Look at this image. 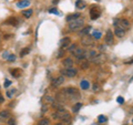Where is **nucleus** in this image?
Segmentation results:
<instances>
[{
	"label": "nucleus",
	"mask_w": 133,
	"mask_h": 125,
	"mask_svg": "<svg viewBox=\"0 0 133 125\" xmlns=\"http://www.w3.org/2000/svg\"><path fill=\"white\" fill-rule=\"evenodd\" d=\"M45 102H47V103H50V104H52L53 102H55V100H53L51 96H45Z\"/></svg>",
	"instance_id": "7c9ffc66"
},
{
	"label": "nucleus",
	"mask_w": 133,
	"mask_h": 125,
	"mask_svg": "<svg viewBox=\"0 0 133 125\" xmlns=\"http://www.w3.org/2000/svg\"><path fill=\"white\" fill-rule=\"evenodd\" d=\"M62 92H63L65 96L69 98V99H76V98L79 99L80 98V93L78 92V90L76 87H66V89H63Z\"/></svg>",
	"instance_id": "f03ea898"
},
{
	"label": "nucleus",
	"mask_w": 133,
	"mask_h": 125,
	"mask_svg": "<svg viewBox=\"0 0 133 125\" xmlns=\"http://www.w3.org/2000/svg\"><path fill=\"white\" fill-rule=\"evenodd\" d=\"M32 10L31 9H29V10H24L23 12H22V15H23V17L24 18H30L31 17V15H32Z\"/></svg>",
	"instance_id": "412c9836"
},
{
	"label": "nucleus",
	"mask_w": 133,
	"mask_h": 125,
	"mask_svg": "<svg viewBox=\"0 0 133 125\" xmlns=\"http://www.w3.org/2000/svg\"><path fill=\"white\" fill-rule=\"evenodd\" d=\"M63 82H64V78L63 77H58L56 79H53V81L51 82V85L53 87H58V86H60Z\"/></svg>",
	"instance_id": "6e6552de"
},
{
	"label": "nucleus",
	"mask_w": 133,
	"mask_h": 125,
	"mask_svg": "<svg viewBox=\"0 0 133 125\" xmlns=\"http://www.w3.org/2000/svg\"><path fill=\"white\" fill-rule=\"evenodd\" d=\"M132 80H133V77H132Z\"/></svg>",
	"instance_id": "c03bdc74"
},
{
	"label": "nucleus",
	"mask_w": 133,
	"mask_h": 125,
	"mask_svg": "<svg viewBox=\"0 0 133 125\" xmlns=\"http://www.w3.org/2000/svg\"><path fill=\"white\" fill-rule=\"evenodd\" d=\"M8 61H10V62H12V61H15L16 60V57L14 55V54H9V57H8V59H7Z\"/></svg>",
	"instance_id": "473e14b6"
},
{
	"label": "nucleus",
	"mask_w": 133,
	"mask_h": 125,
	"mask_svg": "<svg viewBox=\"0 0 133 125\" xmlns=\"http://www.w3.org/2000/svg\"><path fill=\"white\" fill-rule=\"evenodd\" d=\"M100 16H101V11H100L98 8H92V9H91L90 17H91V19L92 20H97Z\"/></svg>",
	"instance_id": "423d86ee"
},
{
	"label": "nucleus",
	"mask_w": 133,
	"mask_h": 125,
	"mask_svg": "<svg viewBox=\"0 0 133 125\" xmlns=\"http://www.w3.org/2000/svg\"><path fill=\"white\" fill-rule=\"evenodd\" d=\"M60 44H61V48H62V49L66 48V47H68V45L70 44V38H63V39L61 40Z\"/></svg>",
	"instance_id": "4468645a"
},
{
	"label": "nucleus",
	"mask_w": 133,
	"mask_h": 125,
	"mask_svg": "<svg viewBox=\"0 0 133 125\" xmlns=\"http://www.w3.org/2000/svg\"><path fill=\"white\" fill-rule=\"evenodd\" d=\"M92 125H97V124H92Z\"/></svg>",
	"instance_id": "37998d69"
},
{
	"label": "nucleus",
	"mask_w": 133,
	"mask_h": 125,
	"mask_svg": "<svg viewBox=\"0 0 133 125\" xmlns=\"http://www.w3.org/2000/svg\"><path fill=\"white\" fill-rule=\"evenodd\" d=\"M98 120H99V122H100V123H104V122H107V117H105L104 115H100Z\"/></svg>",
	"instance_id": "cd10ccee"
},
{
	"label": "nucleus",
	"mask_w": 133,
	"mask_h": 125,
	"mask_svg": "<svg viewBox=\"0 0 133 125\" xmlns=\"http://www.w3.org/2000/svg\"><path fill=\"white\" fill-rule=\"evenodd\" d=\"M92 37H93V38L94 39H100V38H101V37H102V34H101V32H100V31H93V33H92Z\"/></svg>",
	"instance_id": "b1692460"
},
{
	"label": "nucleus",
	"mask_w": 133,
	"mask_h": 125,
	"mask_svg": "<svg viewBox=\"0 0 133 125\" xmlns=\"http://www.w3.org/2000/svg\"><path fill=\"white\" fill-rule=\"evenodd\" d=\"M52 2H53V3H55V5H57V3H58V2H59V0H52Z\"/></svg>",
	"instance_id": "a19ab883"
},
{
	"label": "nucleus",
	"mask_w": 133,
	"mask_h": 125,
	"mask_svg": "<svg viewBox=\"0 0 133 125\" xmlns=\"http://www.w3.org/2000/svg\"><path fill=\"white\" fill-rule=\"evenodd\" d=\"M81 68L82 69H88L89 68V63L88 62H83V63L81 64Z\"/></svg>",
	"instance_id": "72a5a7b5"
},
{
	"label": "nucleus",
	"mask_w": 133,
	"mask_h": 125,
	"mask_svg": "<svg viewBox=\"0 0 133 125\" xmlns=\"http://www.w3.org/2000/svg\"><path fill=\"white\" fill-rule=\"evenodd\" d=\"M81 107H82V104H81V103H77L76 105L73 106L72 111L74 112V113H77V112H79V111H80V109H81Z\"/></svg>",
	"instance_id": "5701e85b"
},
{
	"label": "nucleus",
	"mask_w": 133,
	"mask_h": 125,
	"mask_svg": "<svg viewBox=\"0 0 133 125\" xmlns=\"http://www.w3.org/2000/svg\"><path fill=\"white\" fill-rule=\"evenodd\" d=\"M49 13H53V15H60V12L58 11L57 9H55V8H52V9H49Z\"/></svg>",
	"instance_id": "c85d7f7f"
},
{
	"label": "nucleus",
	"mask_w": 133,
	"mask_h": 125,
	"mask_svg": "<svg viewBox=\"0 0 133 125\" xmlns=\"http://www.w3.org/2000/svg\"><path fill=\"white\" fill-rule=\"evenodd\" d=\"M78 18H80V13H72V15H69L66 17V21H72V20H76Z\"/></svg>",
	"instance_id": "2eb2a0df"
},
{
	"label": "nucleus",
	"mask_w": 133,
	"mask_h": 125,
	"mask_svg": "<svg viewBox=\"0 0 133 125\" xmlns=\"http://www.w3.org/2000/svg\"><path fill=\"white\" fill-rule=\"evenodd\" d=\"M89 86H90V84H89V82L87 81V80H82L81 81V87H82L83 90H88Z\"/></svg>",
	"instance_id": "aec40b11"
},
{
	"label": "nucleus",
	"mask_w": 133,
	"mask_h": 125,
	"mask_svg": "<svg viewBox=\"0 0 133 125\" xmlns=\"http://www.w3.org/2000/svg\"><path fill=\"white\" fill-rule=\"evenodd\" d=\"M81 42H82L83 45H88V47L89 45H93V38L92 37H90V36H84L82 38Z\"/></svg>",
	"instance_id": "1a4fd4ad"
},
{
	"label": "nucleus",
	"mask_w": 133,
	"mask_h": 125,
	"mask_svg": "<svg viewBox=\"0 0 133 125\" xmlns=\"http://www.w3.org/2000/svg\"><path fill=\"white\" fill-rule=\"evenodd\" d=\"M61 73L63 74V75L65 77H68V78H73V77H76L77 75V70L76 69H72V68H69V69H63V70H61Z\"/></svg>",
	"instance_id": "39448f33"
},
{
	"label": "nucleus",
	"mask_w": 133,
	"mask_h": 125,
	"mask_svg": "<svg viewBox=\"0 0 133 125\" xmlns=\"http://www.w3.org/2000/svg\"><path fill=\"white\" fill-rule=\"evenodd\" d=\"M104 40H105V43L109 44V45H111L112 43H113V32H112L111 30H108L107 31Z\"/></svg>",
	"instance_id": "0eeeda50"
},
{
	"label": "nucleus",
	"mask_w": 133,
	"mask_h": 125,
	"mask_svg": "<svg viewBox=\"0 0 133 125\" xmlns=\"http://www.w3.org/2000/svg\"><path fill=\"white\" fill-rule=\"evenodd\" d=\"M8 125H16V120L14 117L9 119V121H8Z\"/></svg>",
	"instance_id": "2f4dec72"
},
{
	"label": "nucleus",
	"mask_w": 133,
	"mask_h": 125,
	"mask_svg": "<svg viewBox=\"0 0 133 125\" xmlns=\"http://www.w3.org/2000/svg\"><path fill=\"white\" fill-rule=\"evenodd\" d=\"M3 101H5V99H3V96H2L1 94H0V104H1Z\"/></svg>",
	"instance_id": "58836bf2"
},
{
	"label": "nucleus",
	"mask_w": 133,
	"mask_h": 125,
	"mask_svg": "<svg viewBox=\"0 0 133 125\" xmlns=\"http://www.w3.org/2000/svg\"><path fill=\"white\" fill-rule=\"evenodd\" d=\"M72 54L77 58V59L81 60V59H84L87 57V51L83 48H77L74 51L72 52Z\"/></svg>",
	"instance_id": "20e7f679"
},
{
	"label": "nucleus",
	"mask_w": 133,
	"mask_h": 125,
	"mask_svg": "<svg viewBox=\"0 0 133 125\" xmlns=\"http://www.w3.org/2000/svg\"><path fill=\"white\" fill-rule=\"evenodd\" d=\"M55 125H64V123L61 122V123H57V124H55Z\"/></svg>",
	"instance_id": "79ce46f5"
},
{
	"label": "nucleus",
	"mask_w": 133,
	"mask_h": 125,
	"mask_svg": "<svg viewBox=\"0 0 133 125\" xmlns=\"http://www.w3.org/2000/svg\"><path fill=\"white\" fill-rule=\"evenodd\" d=\"M62 64L64 65V68L69 69V68H72L73 61H72V59H70V58H66V59H63V61H62Z\"/></svg>",
	"instance_id": "9d476101"
},
{
	"label": "nucleus",
	"mask_w": 133,
	"mask_h": 125,
	"mask_svg": "<svg viewBox=\"0 0 133 125\" xmlns=\"http://www.w3.org/2000/svg\"><path fill=\"white\" fill-rule=\"evenodd\" d=\"M49 124H50V121L48 119H42L38 123V125H49Z\"/></svg>",
	"instance_id": "a878e982"
},
{
	"label": "nucleus",
	"mask_w": 133,
	"mask_h": 125,
	"mask_svg": "<svg viewBox=\"0 0 133 125\" xmlns=\"http://www.w3.org/2000/svg\"><path fill=\"white\" fill-rule=\"evenodd\" d=\"M83 23H84V21H83L82 18H78L76 20H72V21L69 22V29L71 31L80 30V29L83 27Z\"/></svg>",
	"instance_id": "f257e3e1"
},
{
	"label": "nucleus",
	"mask_w": 133,
	"mask_h": 125,
	"mask_svg": "<svg viewBox=\"0 0 133 125\" xmlns=\"http://www.w3.org/2000/svg\"><path fill=\"white\" fill-rule=\"evenodd\" d=\"M114 33H115L116 37H119V38H123V37L125 36V30H124V29H121V28H115Z\"/></svg>",
	"instance_id": "9b49d317"
},
{
	"label": "nucleus",
	"mask_w": 133,
	"mask_h": 125,
	"mask_svg": "<svg viewBox=\"0 0 133 125\" xmlns=\"http://www.w3.org/2000/svg\"><path fill=\"white\" fill-rule=\"evenodd\" d=\"M114 26L116 28H121V29H129L130 28V22L127 19H116L114 20Z\"/></svg>",
	"instance_id": "7ed1b4c3"
},
{
	"label": "nucleus",
	"mask_w": 133,
	"mask_h": 125,
	"mask_svg": "<svg viewBox=\"0 0 133 125\" xmlns=\"http://www.w3.org/2000/svg\"><path fill=\"white\" fill-rule=\"evenodd\" d=\"M76 49H77V44H70V47L68 48V51H70V52H73Z\"/></svg>",
	"instance_id": "c756f323"
},
{
	"label": "nucleus",
	"mask_w": 133,
	"mask_h": 125,
	"mask_svg": "<svg viewBox=\"0 0 133 125\" xmlns=\"http://www.w3.org/2000/svg\"><path fill=\"white\" fill-rule=\"evenodd\" d=\"M3 85H5V87L10 86V85H11V81H9V80H6V81H5V84H3Z\"/></svg>",
	"instance_id": "f704fd0d"
},
{
	"label": "nucleus",
	"mask_w": 133,
	"mask_h": 125,
	"mask_svg": "<svg viewBox=\"0 0 133 125\" xmlns=\"http://www.w3.org/2000/svg\"><path fill=\"white\" fill-rule=\"evenodd\" d=\"M10 73H11V75L15 77V78H19L20 75H21V73H20V69H11Z\"/></svg>",
	"instance_id": "dca6fc26"
},
{
	"label": "nucleus",
	"mask_w": 133,
	"mask_h": 125,
	"mask_svg": "<svg viewBox=\"0 0 133 125\" xmlns=\"http://www.w3.org/2000/svg\"><path fill=\"white\" fill-rule=\"evenodd\" d=\"M7 23L11 24V26H17L18 24V20H17V18H9L7 20Z\"/></svg>",
	"instance_id": "6ab92c4d"
},
{
	"label": "nucleus",
	"mask_w": 133,
	"mask_h": 125,
	"mask_svg": "<svg viewBox=\"0 0 133 125\" xmlns=\"http://www.w3.org/2000/svg\"><path fill=\"white\" fill-rule=\"evenodd\" d=\"M17 92V90L16 89H11L10 91H7V93H6V95L8 98H12V95H14L15 93Z\"/></svg>",
	"instance_id": "393cba45"
},
{
	"label": "nucleus",
	"mask_w": 133,
	"mask_h": 125,
	"mask_svg": "<svg viewBox=\"0 0 133 125\" xmlns=\"http://www.w3.org/2000/svg\"><path fill=\"white\" fill-rule=\"evenodd\" d=\"M29 52H30V48H24V49H22L21 51H20V57H24V55H27Z\"/></svg>",
	"instance_id": "4be33fe9"
},
{
	"label": "nucleus",
	"mask_w": 133,
	"mask_h": 125,
	"mask_svg": "<svg viewBox=\"0 0 133 125\" xmlns=\"http://www.w3.org/2000/svg\"><path fill=\"white\" fill-rule=\"evenodd\" d=\"M90 30H91V27L90 26H88V27H85V28H83L82 30L80 31V36H88V33L90 32Z\"/></svg>",
	"instance_id": "a211bd4d"
},
{
	"label": "nucleus",
	"mask_w": 133,
	"mask_h": 125,
	"mask_svg": "<svg viewBox=\"0 0 133 125\" xmlns=\"http://www.w3.org/2000/svg\"><path fill=\"white\" fill-rule=\"evenodd\" d=\"M8 57H9V53H8L7 51H5L2 53V58H3V59H8Z\"/></svg>",
	"instance_id": "c9c22d12"
},
{
	"label": "nucleus",
	"mask_w": 133,
	"mask_h": 125,
	"mask_svg": "<svg viewBox=\"0 0 133 125\" xmlns=\"http://www.w3.org/2000/svg\"><path fill=\"white\" fill-rule=\"evenodd\" d=\"M76 7L78 9H83V8L85 7V2L83 1V0H77L76 1Z\"/></svg>",
	"instance_id": "f3484780"
},
{
	"label": "nucleus",
	"mask_w": 133,
	"mask_h": 125,
	"mask_svg": "<svg viewBox=\"0 0 133 125\" xmlns=\"http://www.w3.org/2000/svg\"><path fill=\"white\" fill-rule=\"evenodd\" d=\"M116 101H118V103H120V104H123V102H124V100H123V98H121V96H119V98H118V100H116Z\"/></svg>",
	"instance_id": "4c0bfd02"
},
{
	"label": "nucleus",
	"mask_w": 133,
	"mask_h": 125,
	"mask_svg": "<svg viewBox=\"0 0 133 125\" xmlns=\"http://www.w3.org/2000/svg\"><path fill=\"white\" fill-rule=\"evenodd\" d=\"M125 64H133V59L130 60V61H127V62H125Z\"/></svg>",
	"instance_id": "ea45409f"
},
{
	"label": "nucleus",
	"mask_w": 133,
	"mask_h": 125,
	"mask_svg": "<svg viewBox=\"0 0 133 125\" xmlns=\"http://www.w3.org/2000/svg\"><path fill=\"white\" fill-rule=\"evenodd\" d=\"M132 122H133V120H132Z\"/></svg>",
	"instance_id": "a18cd8bd"
},
{
	"label": "nucleus",
	"mask_w": 133,
	"mask_h": 125,
	"mask_svg": "<svg viewBox=\"0 0 133 125\" xmlns=\"http://www.w3.org/2000/svg\"><path fill=\"white\" fill-rule=\"evenodd\" d=\"M17 6H18V8H27L30 6V1L29 0H21L17 3Z\"/></svg>",
	"instance_id": "f8f14e48"
},
{
	"label": "nucleus",
	"mask_w": 133,
	"mask_h": 125,
	"mask_svg": "<svg viewBox=\"0 0 133 125\" xmlns=\"http://www.w3.org/2000/svg\"><path fill=\"white\" fill-rule=\"evenodd\" d=\"M92 87H93V90H94V91H99V89H100V86L97 84V83H94Z\"/></svg>",
	"instance_id": "e433bc0d"
},
{
	"label": "nucleus",
	"mask_w": 133,
	"mask_h": 125,
	"mask_svg": "<svg viewBox=\"0 0 133 125\" xmlns=\"http://www.w3.org/2000/svg\"><path fill=\"white\" fill-rule=\"evenodd\" d=\"M9 116H10V111L3 110L0 112V119L1 120H7V119H9Z\"/></svg>",
	"instance_id": "ddd939ff"
},
{
	"label": "nucleus",
	"mask_w": 133,
	"mask_h": 125,
	"mask_svg": "<svg viewBox=\"0 0 133 125\" xmlns=\"http://www.w3.org/2000/svg\"><path fill=\"white\" fill-rule=\"evenodd\" d=\"M87 55H89L90 59H94V58H97V52L95 51H90L89 54H87Z\"/></svg>",
	"instance_id": "bb28decb"
}]
</instances>
